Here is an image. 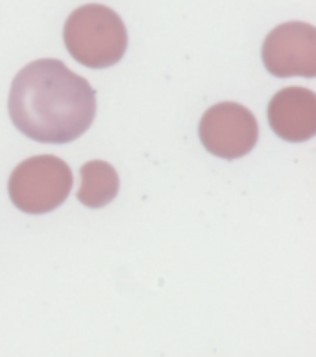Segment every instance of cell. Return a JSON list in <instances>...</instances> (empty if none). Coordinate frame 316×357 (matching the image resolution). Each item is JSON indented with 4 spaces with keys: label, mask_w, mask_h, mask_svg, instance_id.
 Listing matches in <instances>:
<instances>
[{
    "label": "cell",
    "mask_w": 316,
    "mask_h": 357,
    "mask_svg": "<svg viewBox=\"0 0 316 357\" xmlns=\"http://www.w3.org/2000/svg\"><path fill=\"white\" fill-rule=\"evenodd\" d=\"M8 112L15 128L38 143H72L95 123L97 93L63 61L35 59L13 78Z\"/></svg>",
    "instance_id": "obj_1"
},
{
    "label": "cell",
    "mask_w": 316,
    "mask_h": 357,
    "mask_svg": "<svg viewBox=\"0 0 316 357\" xmlns=\"http://www.w3.org/2000/svg\"><path fill=\"white\" fill-rule=\"evenodd\" d=\"M69 54L89 69H107L124 58L128 32L118 13L102 4L80 6L63 28Z\"/></svg>",
    "instance_id": "obj_2"
},
{
    "label": "cell",
    "mask_w": 316,
    "mask_h": 357,
    "mask_svg": "<svg viewBox=\"0 0 316 357\" xmlns=\"http://www.w3.org/2000/svg\"><path fill=\"white\" fill-rule=\"evenodd\" d=\"M72 189V171L58 155H33L11 172L8 191L13 206L28 215L58 209Z\"/></svg>",
    "instance_id": "obj_3"
},
{
    "label": "cell",
    "mask_w": 316,
    "mask_h": 357,
    "mask_svg": "<svg viewBox=\"0 0 316 357\" xmlns=\"http://www.w3.org/2000/svg\"><path fill=\"white\" fill-rule=\"evenodd\" d=\"M204 149L222 160H239L258 144L259 126L253 113L237 102H220L204 113L198 126Z\"/></svg>",
    "instance_id": "obj_4"
},
{
    "label": "cell",
    "mask_w": 316,
    "mask_h": 357,
    "mask_svg": "<svg viewBox=\"0 0 316 357\" xmlns=\"http://www.w3.org/2000/svg\"><path fill=\"white\" fill-rule=\"evenodd\" d=\"M263 63L276 78H315L316 28L298 21L274 28L263 43Z\"/></svg>",
    "instance_id": "obj_5"
},
{
    "label": "cell",
    "mask_w": 316,
    "mask_h": 357,
    "mask_svg": "<svg viewBox=\"0 0 316 357\" xmlns=\"http://www.w3.org/2000/svg\"><path fill=\"white\" fill-rule=\"evenodd\" d=\"M268 124L289 143H303L316 135V95L306 87L278 91L268 104Z\"/></svg>",
    "instance_id": "obj_6"
},
{
    "label": "cell",
    "mask_w": 316,
    "mask_h": 357,
    "mask_svg": "<svg viewBox=\"0 0 316 357\" xmlns=\"http://www.w3.org/2000/svg\"><path fill=\"white\" fill-rule=\"evenodd\" d=\"M81 183L78 189V200L86 208L98 209L107 206L118 195L120 180L115 167L107 161H87L80 169Z\"/></svg>",
    "instance_id": "obj_7"
}]
</instances>
